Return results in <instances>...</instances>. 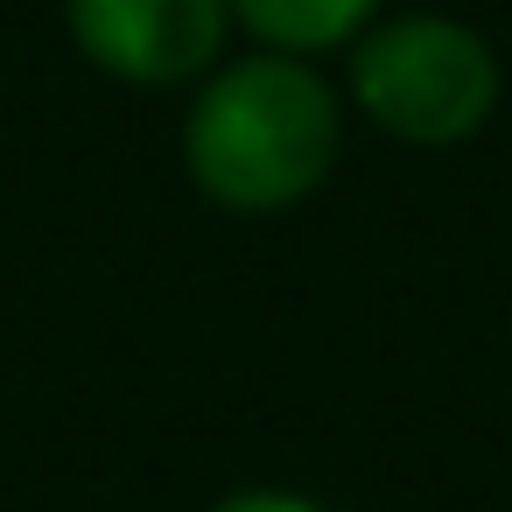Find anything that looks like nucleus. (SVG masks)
<instances>
[{
    "label": "nucleus",
    "instance_id": "39448f33",
    "mask_svg": "<svg viewBox=\"0 0 512 512\" xmlns=\"http://www.w3.org/2000/svg\"><path fill=\"white\" fill-rule=\"evenodd\" d=\"M211 512H323V505L302 498V491H232V498H218Z\"/></svg>",
    "mask_w": 512,
    "mask_h": 512
},
{
    "label": "nucleus",
    "instance_id": "f257e3e1",
    "mask_svg": "<svg viewBox=\"0 0 512 512\" xmlns=\"http://www.w3.org/2000/svg\"><path fill=\"white\" fill-rule=\"evenodd\" d=\"M337 141V92L302 57L267 50L211 71L183 127V162L225 211H288L330 176Z\"/></svg>",
    "mask_w": 512,
    "mask_h": 512
},
{
    "label": "nucleus",
    "instance_id": "f03ea898",
    "mask_svg": "<svg viewBox=\"0 0 512 512\" xmlns=\"http://www.w3.org/2000/svg\"><path fill=\"white\" fill-rule=\"evenodd\" d=\"M351 99L372 127L414 148L470 141L498 106V57L470 22L393 15L351 57Z\"/></svg>",
    "mask_w": 512,
    "mask_h": 512
},
{
    "label": "nucleus",
    "instance_id": "7ed1b4c3",
    "mask_svg": "<svg viewBox=\"0 0 512 512\" xmlns=\"http://www.w3.org/2000/svg\"><path fill=\"white\" fill-rule=\"evenodd\" d=\"M225 0H71L78 50L127 85H190L225 57Z\"/></svg>",
    "mask_w": 512,
    "mask_h": 512
},
{
    "label": "nucleus",
    "instance_id": "20e7f679",
    "mask_svg": "<svg viewBox=\"0 0 512 512\" xmlns=\"http://www.w3.org/2000/svg\"><path fill=\"white\" fill-rule=\"evenodd\" d=\"M225 8L281 57H316V50L351 43L379 0H225Z\"/></svg>",
    "mask_w": 512,
    "mask_h": 512
}]
</instances>
